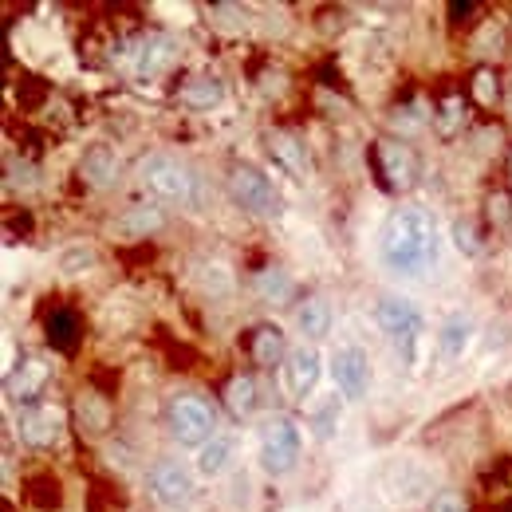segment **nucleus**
Masks as SVG:
<instances>
[{
  "instance_id": "nucleus-24",
  "label": "nucleus",
  "mask_w": 512,
  "mask_h": 512,
  "mask_svg": "<svg viewBox=\"0 0 512 512\" xmlns=\"http://www.w3.org/2000/svg\"><path fill=\"white\" fill-rule=\"evenodd\" d=\"M158 225H162V213H158L154 205L134 209L127 221H123V229H127V233H150V229H158Z\"/></svg>"
},
{
  "instance_id": "nucleus-12",
  "label": "nucleus",
  "mask_w": 512,
  "mask_h": 512,
  "mask_svg": "<svg viewBox=\"0 0 512 512\" xmlns=\"http://www.w3.org/2000/svg\"><path fill=\"white\" fill-rule=\"evenodd\" d=\"M473 335H477V327H473V320H469L465 312L446 316V323L438 327V355H442V363L465 359L469 347H473Z\"/></svg>"
},
{
  "instance_id": "nucleus-3",
  "label": "nucleus",
  "mask_w": 512,
  "mask_h": 512,
  "mask_svg": "<svg viewBox=\"0 0 512 512\" xmlns=\"http://www.w3.org/2000/svg\"><path fill=\"white\" fill-rule=\"evenodd\" d=\"M379 489L386 493L390 505L410 509V505L430 501V493L438 489V473L426 461H418V457H394V461H386V469L379 473Z\"/></svg>"
},
{
  "instance_id": "nucleus-14",
  "label": "nucleus",
  "mask_w": 512,
  "mask_h": 512,
  "mask_svg": "<svg viewBox=\"0 0 512 512\" xmlns=\"http://www.w3.org/2000/svg\"><path fill=\"white\" fill-rule=\"evenodd\" d=\"M379 162H383V178L390 190H410V186H414L418 162H414V154H410L406 146L383 142V146H379Z\"/></svg>"
},
{
  "instance_id": "nucleus-27",
  "label": "nucleus",
  "mask_w": 512,
  "mask_h": 512,
  "mask_svg": "<svg viewBox=\"0 0 512 512\" xmlns=\"http://www.w3.org/2000/svg\"><path fill=\"white\" fill-rule=\"evenodd\" d=\"M201 272H205V276H201V280H205V288H217V292H225V288H229V272H225L221 264L201 268Z\"/></svg>"
},
{
  "instance_id": "nucleus-22",
  "label": "nucleus",
  "mask_w": 512,
  "mask_h": 512,
  "mask_svg": "<svg viewBox=\"0 0 512 512\" xmlns=\"http://www.w3.org/2000/svg\"><path fill=\"white\" fill-rule=\"evenodd\" d=\"M225 406L233 418H249L256 410V379L253 375H237L225 390Z\"/></svg>"
},
{
  "instance_id": "nucleus-18",
  "label": "nucleus",
  "mask_w": 512,
  "mask_h": 512,
  "mask_svg": "<svg viewBox=\"0 0 512 512\" xmlns=\"http://www.w3.org/2000/svg\"><path fill=\"white\" fill-rule=\"evenodd\" d=\"M190 111H209V107H217L221 99H225V87L213 79V75H197V79H190L186 87H182V95H178Z\"/></svg>"
},
{
  "instance_id": "nucleus-4",
  "label": "nucleus",
  "mask_w": 512,
  "mask_h": 512,
  "mask_svg": "<svg viewBox=\"0 0 512 512\" xmlns=\"http://www.w3.org/2000/svg\"><path fill=\"white\" fill-rule=\"evenodd\" d=\"M304 453V430L292 418H268L260 430V446H256V461L268 477H288L296 469Z\"/></svg>"
},
{
  "instance_id": "nucleus-29",
  "label": "nucleus",
  "mask_w": 512,
  "mask_h": 512,
  "mask_svg": "<svg viewBox=\"0 0 512 512\" xmlns=\"http://www.w3.org/2000/svg\"><path fill=\"white\" fill-rule=\"evenodd\" d=\"M457 111H461V103H457V99H449L446 107H442V115H446V119H442L438 127L446 130V134H449V130H453V127H457Z\"/></svg>"
},
{
  "instance_id": "nucleus-26",
  "label": "nucleus",
  "mask_w": 512,
  "mask_h": 512,
  "mask_svg": "<svg viewBox=\"0 0 512 512\" xmlns=\"http://www.w3.org/2000/svg\"><path fill=\"white\" fill-rule=\"evenodd\" d=\"M430 512H469V505H465V497H461V493L442 489V493L430 501Z\"/></svg>"
},
{
  "instance_id": "nucleus-15",
  "label": "nucleus",
  "mask_w": 512,
  "mask_h": 512,
  "mask_svg": "<svg viewBox=\"0 0 512 512\" xmlns=\"http://www.w3.org/2000/svg\"><path fill=\"white\" fill-rule=\"evenodd\" d=\"M343 394H323V398H316L312 406H308V430L320 438V442H331L335 434H339V422H343Z\"/></svg>"
},
{
  "instance_id": "nucleus-30",
  "label": "nucleus",
  "mask_w": 512,
  "mask_h": 512,
  "mask_svg": "<svg viewBox=\"0 0 512 512\" xmlns=\"http://www.w3.org/2000/svg\"><path fill=\"white\" fill-rule=\"evenodd\" d=\"M477 95H481V99H489V95H497V91H489V75H485V71L477 75Z\"/></svg>"
},
{
  "instance_id": "nucleus-5",
  "label": "nucleus",
  "mask_w": 512,
  "mask_h": 512,
  "mask_svg": "<svg viewBox=\"0 0 512 512\" xmlns=\"http://www.w3.org/2000/svg\"><path fill=\"white\" fill-rule=\"evenodd\" d=\"M170 434L178 446L201 449L217 438V414L205 398L197 394H182L170 402Z\"/></svg>"
},
{
  "instance_id": "nucleus-6",
  "label": "nucleus",
  "mask_w": 512,
  "mask_h": 512,
  "mask_svg": "<svg viewBox=\"0 0 512 512\" xmlns=\"http://www.w3.org/2000/svg\"><path fill=\"white\" fill-rule=\"evenodd\" d=\"M138 178H142V186L154 193V197H162V201H190L193 197V174L190 166L182 162V158H174V154H150L142 166H138Z\"/></svg>"
},
{
  "instance_id": "nucleus-16",
  "label": "nucleus",
  "mask_w": 512,
  "mask_h": 512,
  "mask_svg": "<svg viewBox=\"0 0 512 512\" xmlns=\"http://www.w3.org/2000/svg\"><path fill=\"white\" fill-rule=\"evenodd\" d=\"M48 379H52V367L40 363V359H28V363L8 379V394H12L16 402H36V398L44 394Z\"/></svg>"
},
{
  "instance_id": "nucleus-20",
  "label": "nucleus",
  "mask_w": 512,
  "mask_h": 512,
  "mask_svg": "<svg viewBox=\"0 0 512 512\" xmlns=\"http://www.w3.org/2000/svg\"><path fill=\"white\" fill-rule=\"evenodd\" d=\"M268 150H272V154H276V158H280V162H284L300 182L308 178V150H304L292 134H268Z\"/></svg>"
},
{
  "instance_id": "nucleus-9",
  "label": "nucleus",
  "mask_w": 512,
  "mask_h": 512,
  "mask_svg": "<svg viewBox=\"0 0 512 512\" xmlns=\"http://www.w3.org/2000/svg\"><path fill=\"white\" fill-rule=\"evenodd\" d=\"M150 493H154V501H158L162 509H170V512L190 509L193 493H197L193 469H186V465L174 461V457L154 461V469H150Z\"/></svg>"
},
{
  "instance_id": "nucleus-19",
  "label": "nucleus",
  "mask_w": 512,
  "mask_h": 512,
  "mask_svg": "<svg viewBox=\"0 0 512 512\" xmlns=\"http://www.w3.org/2000/svg\"><path fill=\"white\" fill-rule=\"evenodd\" d=\"M296 323H300V331H304L308 339H323V335L331 331V304H327L323 296L304 300L300 312H296Z\"/></svg>"
},
{
  "instance_id": "nucleus-8",
  "label": "nucleus",
  "mask_w": 512,
  "mask_h": 512,
  "mask_svg": "<svg viewBox=\"0 0 512 512\" xmlns=\"http://www.w3.org/2000/svg\"><path fill=\"white\" fill-rule=\"evenodd\" d=\"M331 367V379H335V390L347 398V402H363L375 386V367H371V355L355 343L347 347H335V355L327 359Z\"/></svg>"
},
{
  "instance_id": "nucleus-10",
  "label": "nucleus",
  "mask_w": 512,
  "mask_h": 512,
  "mask_svg": "<svg viewBox=\"0 0 512 512\" xmlns=\"http://www.w3.org/2000/svg\"><path fill=\"white\" fill-rule=\"evenodd\" d=\"M320 375H323V355L312 343H308V347H292L288 359H284V367H280L284 390H288L296 402H304V398L320 386Z\"/></svg>"
},
{
  "instance_id": "nucleus-28",
  "label": "nucleus",
  "mask_w": 512,
  "mask_h": 512,
  "mask_svg": "<svg viewBox=\"0 0 512 512\" xmlns=\"http://www.w3.org/2000/svg\"><path fill=\"white\" fill-rule=\"evenodd\" d=\"M453 241H457V249H465V253H469V256L477 253V241H473V229H469V225H461V221L453 225Z\"/></svg>"
},
{
  "instance_id": "nucleus-11",
  "label": "nucleus",
  "mask_w": 512,
  "mask_h": 512,
  "mask_svg": "<svg viewBox=\"0 0 512 512\" xmlns=\"http://www.w3.org/2000/svg\"><path fill=\"white\" fill-rule=\"evenodd\" d=\"M20 438L32 449L60 446V438H64V414L52 410V406H40V410L24 414V418H20Z\"/></svg>"
},
{
  "instance_id": "nucleus-23",
  "label": "nucleus",
  "mask_w": 512,
  "mask_h": 512,
  "mask_svg": "<svg viewBox=\"0 0 512 512\" xmlns=\"http://www.w3.org/2000/svg\"><path fill=\"white\" fill-rule=\"evenodd\" d=\"M256 292H260L264 300L280 304V300H288V296H292V280H288V272H284V268H264V272L256 276Z\"/></svg>"
},
{
  "instance_id": "nucleus-2",
  "label": "nucleus",
  "mask_w": 512,
  "mask_h": 512,
  "mask_svg": "<svg viewBox=\"0 0 512 512\" xmlns=\"http://www.w3.org/2000/svg\"><path fill=\"white\" fill-rule=\"evenodd\" d=\"M375 323H379V331H383L386 339L394 343L398 359L414 371L418 359H422V343H426V320H422V312L406 296H383L375 304Z\"/></svg>"
},
{
  "instance_id": "nucleus-25",
  "label": "nucleus",
  "mask_w": 512,
  "mask_h": 512,
  "mask_svg": "<svg viewBox=\"0 0 512 512\" xmlns=\"http://www.w3.org/2000/svg\"><path fill=\"white\" fill-rule=\"evenodd\" d=\"M91 264H95V253L83 249V245H79V249H67V253L60 256V272H67V276H79V272L91 268Z\"/></svg>"
},
{
  "instance_id": "nucleus-13",
  "label": "nucleus",
  "mask_w": 512,
  "mask_h": 512,
  "mask_svg": "<svg viewBox=\"0 0 512 512\" xmlns=\"http://www.w3.org/2000/svg\"><path fill=\"white\" fill-rule=\"evenodd\" d=\"M79 174H83L95 190H107V186L119 182V154H115L111 146L95 142V146L83 150V158H79Z\"/></svg>"
},
{
  "instance_id": "nucleus-7",
  "label": "nucleus",
  "mask_w": 512,
  "mask_h": 512,
  "mask_svg": "<svg viewBox=\"0 0 512 512\" xmlns=\"http://www.w3.org/2000/svg\"><path fill=\"white\" fill-rule=\"evenodd\" d=\"M229 190L237 197V205L256 213V217H280V213H284V197L272 186V178H268L264 170L249 166V162H241V166L229 174Z\"/></svg>"
},
{
  "instance_id": "nucleus-17",
  "label": "nucleus",
  "mask_w": 512,
  "mask_h": 512,
  "mask_svg": "<svg viewBox=\"0 0 512 512\" xmlns=\"http://www.w3.org/2000/svg\"><path fill=\"white\" fill-rule=\"evenodd\" d=\"M253 359L260 367H284L288 343H284V331L276 323H264L253 331Z\"/></svg>"
},
{
  "instance_id": "nucleus-1",
  "label": "nucleus",
  "mask_w": 512,
  "mask_h": 512,
  "mask_svg": "<svg viewBox=\"0 0 512 512\" xmlns=\"http://www.w3.org/2000/svg\"><path fill=\"white\" fill-rule=\"evenodd\" d=\"M438 260H442V225L430 209L406 205L386 213V221L379 225V264L390 276L418 280L430 268H438Z\"/></svg>"
},
{
  "instance_id": "nucleus-21",
  "label": "nucleus",
  "mask_w": 512,
  "mask_h": 512,
  "mask_svg": "<svg viewBox=\"0 0 512 512\" xmlns=\"http://www.w3.org/2000/svg\"><path fill=\"white\" fill-rule=\"evenodd\" d=\"M229 461H233V442H229V438H213L209 446L197 449V465H193V469L213 481V477H221V473L229 469Z\"/></svg>"
}]
</instances>
